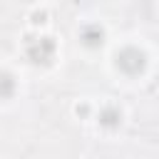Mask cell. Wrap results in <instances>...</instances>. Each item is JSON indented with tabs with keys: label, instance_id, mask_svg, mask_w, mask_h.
Here are the masks:
<instances>
[{
	"label": "cell",
	"instance_id": "obj_1",
	"mask_svg": "<svg viewBox=\"0 0 159 159\" xmlns=\"http://www.w3.org/2000/svg\"><path fill=\"white\" fill-rule=\"evenodd\" d=\"M25 52H27L30 62H35V65H50L52 57H55V52H57V45H55L52 37H32L27 42Z\"/></svg>",
	"mask_w": 159,
	"mask_h": 159
},
{
	"label": "cell",
	"instance_id": "obj_2",
	"mask_svg": "<svg viewBox=\"0 0 159 159\" xmlns=\"http://www.w3.org/2000/svg\"><path fill=\"white\" fill-rule=\"evenodd\" d=\"M117 67L124 72V75H139L144 67H147V57L139 47H122L114 57Z\"/></svg>",
	"mask_w": 159,
	"mask_h": 159
},
{
	"label": "cell",
	"instance_id": "obj_3",
	"mask_svg": "<svg viewBox=\"0 0 159 159\" xmlns=\"http://www.w3.org/2000/svg\"><path fill=\"white\" fill-rule=\"evenodd\" d=\"M80 40H82V45H87V47H99L102 42H104V30L99 27V25H84L82 30H80Z\"/></svg>",
	"mask_w": 159,
	"mask_h": 159
},
{
	"label": "cell",
	"instance_id": "obj_4",
	"mask_svg": "<svg viewBox=\"0 0 159 159\" xmlns=\"http://www.w3.org/2000/svg\"><path fill=\"white\" fill-rule=\"evenodd\" d=\"M119 122H122V112L117 107H112V104L102 107V112H99V124L102 127H117Z\"/></svg>",
	"mask_w": 159,
	"mask_h": 159
},
{
	"label": "cell",
	"instance_id": "obj_5",
	"mask_svg": "<svg viewBox=\"0 0 159 159\" xmlns=\"http://www.w3.org/2000/svg\"><path fill=\"white\" fill-rule=\"evenodd\" d=\"M15 94V77L5 70H0V99H7Z\"/></svg>",
	"mask_w": 159,
	"mask_h": 159
}]
</instances>
